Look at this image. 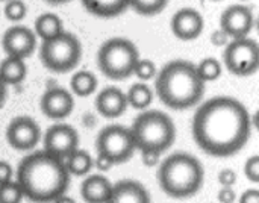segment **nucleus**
<instances>
[{"label": "nucleus", "mask_w": 259, "mask_h": 203, "mask_svg": "<svg viewBox=\"0 0 259 203\" xmlns=\"http://www.w3.org/2000/svg\"><path fill=\"white\" fill-rule=\"evenodd\" d=\"M83 8L102 18H112L123 14L129 8V0H82Z\"/></svg>", "instance_id": "nucleus-19"}, {"label": "nucleus", "mask_w": 259, "mask_h": 203, "mask_svg": "<svg viewBox=\"0 0 259 203\" xmlns=\"http://www.w3.org/2000/svg\"><path fill=\"white\" fill-rule=\"evenodd\" d=\"M23 199V191L15 181L0 185V203H21Z\"/></svg>", "instance_id": "nucleus-27"}, {"label": "nucleus", "mask_w": 259, "mask_h": 203, "mask_svg": "<svg viewBox=\"0 0 259 203\" xmlns=\"http://www.w3.org/2000/svg\"><path fill=\"white\" fill-rule=\"evenodd\" d=\"M112 184L103 175H90L82 181L80 196L87 203H106Z\"/></svg>", "instance_id": "nucleus-18"}, {"label": "nucleus", "mask_w": 259, "mask_h": 203, "mask_svg": "<svg viewBox=\"0 0 259 203\" xmlns=\"http://www.w3.org/2000/svg\"><path fill=\"white\" fill-rule=\"evenodd\" d=\"M158 185L173 199H190L196 196L205 182L202 163L185 152H176L159 163Z\"/></svg>", "instance_id": "nucleus-4"}, {"label": "nucleus", "mask_w": 259, "mask_h": 203, "mask_svg": "<svg viewBox=\"0 0 259 203\" xmlns=\"http://www.w3.org/2000/svg\"><path fill=\"white\" fill-rule=\"evenodd\" d=\"M231 41V38L222 30V29H217V30H214L212 33H211V43L215 46V47H226L228 46V43Z\"/></svg>", "instance_id": "nucleus-35"}, {"label": "nucleus", "mask_w": 259, "mask_h": 203, "mask_svg": "<svg viewBox=\"0 0 259 203\" xmlns=\"http://www.w3.org/2000/svg\"><path fill=\"white\" fill-rule=\"evenodd\" d=\"M156 65L153 61L150 59H138V62L135 64V68H134V74L141 80V82H147L153 77H156Z\"/></svg>", "instance_id": "nucleus-28"}, {"label": "nucleus", "mask_w": 259, "mask_h": 203, "mask_svg": "<svg viewBox=\"0 0 259 203\" xmlns=\"http://www.w3.org/2000/svg\"><path fill=\"white\" fill-rule=\"evenodd\" d=\"M141 153V163L146 166V167H156V166H159V163H161V155L162 153H159V152H155V150H143V152H140Z\"/></svg>", "instance_id": "nucleus-32"}, {"label": "nucleus", "mask_w": 259, "mask_h": 203, "mask_svg": "<svg viewBox=\"0 0 259 203\" xmlns=\"http://www.w3.org/2000/svg\"><path fill=\"white\" fill-rule=\"evenodd\" d=\"M219 203H235L237 200V193L234 191V188L229 187H222V190L217 194Z\"/></svg>", "instance_id": "nucleus-33"}, {"label": "nucleus", "mask_w": 259, "mask_h": 203, "mask_svg": "<svg viewBox=\"0 0 259 203\" xmlns=\"http://www.w3.org/2000/svg\"><path fill=\"white\" fill-rule=\"evenodd\" d=\"M167 3L168 0H129V6L146 17L159 14L161 11H164Z\"/></svg>", "instance_id": "nucleus-26"}, {"label": "nucleus", "mask_w": 259, "mask_h": 203, "mask_svg": "<svg viewBox=\"0 0 259 203\" xmlns=\"http://www.w3.org/2000/svg\"><path fill=\"white\" fill-rule=\"evenodd\" d=\"M12 176H14L12 166L9 163H6V161H0V185L6 184L9 181H14Z\"/></svg>", "instance_id": "nucleus-34"}, {"label": "nucleus", "mask_w": 259, "mask_h": 203, "mask_svg": "<svg viewBox=\"0 0 259 203\" xmlns=\"http://www.w3.org/2000/svg\"><path fill=\"white\" fill-rule=\"evenodd\" d=\"M15 182L30 202L52 203L68 190L70 175L64 161L36 150L20 161Z\"/></svg>", "instance_id": "nucleus-2"}, {"label": "nucleus", "mask_w": 259, "mask_h": 203, "mask_svg": "<svg viewBox=\"0 0 259 203\" xmlns=\"http://www.w3.org/2000/svg\"><path fill=\"white\" fill-rule=\"evenodd\" d=\"M64 32V24L62 20L53 14V12H44L41 15L36 17L35 20V36L41 38L42 41H49L53 39L56 36H59Z\"/></svg>", "instance_id": "nucleus-20"}, {"label": "nucleus", "mask_w": 259, "mask_h": 203, "mask_svg": "<svg viewBox=\"0 0 259 203\" xmlns=\"http://www.w3.org/2000/svg\"><path fill=\"white\" fill-rule=\"evenodd\" d=\"M2 49L6 56L26 59L36 49V36L29 27L15 24L5 30L2 36Z\"/></svg>", "instance_id": "nucleus-13"}, {"label": "nucleus", "mask_w": 259, "mask_h": 203, "mask_svg": "<svg viewBox=\"0 0 259 203\" xmlns=\"http://www.w3.org/2000/svg\"><path fill=\"white\" fill-rule=\"evenodd\" d=\"M241 2H247V0H241Z\"/></svg>", "instance_id": "nucleus-42"}, {"label": "nucleus", "mask_w": 259, "mask_h": 203, "mask_svg": "<svg viewBox=\"0 0 259 203\" xmlns=\"http://www.w3.org/2000/svg\"><path fill=\"white\" fill-rule=\"evenodd\" d=\"M5 99H6V85L0 80V106L5 102Z\"/></svg>", "instance_id": "nucleus-39"}, {"label": "nucleus", "mask_w": 259, "mask_h": 203, "mask_svg": "<svg viewBox=\"0 0 259 203\" xmlns=\"http://www.w3.org/2000/svg\"><path fill=\"white\" fill-rule=\"evenodd\" d=\"M225 67L229 73L244 77L255 74L259 68L258 43L249 36L231 39L223 53Z\"/></svg>", "instance_id": "nucleus-9"}, {"label": "nucleus", "mask_w": 259, "mask_h": 203, "mask_svg": "<svg viewBox=\"0 0 259 203\" xmlns=\"http://www.w3.org/2000/svg\"><path fill=\"white\" fill-rule=\"evenodd\" d=\"M74 108V99L70 91L61 87H53L46 90V93L39 99L41 112L52 120H64L67 118Z\"/></svg>", "instance_id": "nucleus-14"}, {"label": "nucleus", "mask_w": 259, "mask_h": 203, "mask_svg": "<svg viewBox=\"0 0 259 203\" xmlns=\"http://www.w3.org/2000/svg\"><path fill=\"white\" fill-rule=\"evenodd\" d=\"M196 71L197 76L200 77V80L203 84L206 82H214L222 76L223 67L222 62L215 58H205L199 62V65H196Z\"/></svg>", "instance_id": "nucleus-25"}, {"label": "nucleus", "mask_w": 259, "mask_h": 203, "mask_svg": "<svg viewBox=\"0 0 259 203\" xmlns=\"http://www.w3.org/2000/svg\"><path fill=\"white\" fill-rule=\"evenodd\" d=\"M126 100L127 106L135 109H146L153 102V91L146 82H137L126 93Z\"/></svg>", "instance_id": "nucleus-23"}, {"label": "nucleus", "mask_w": 259, "mask_h": 203, "mask_svg": "<svg viewBox=\"0 0 259 203\" xmlns=\"http://www.w3.org/2000/svg\"><path fill=\"white\" fill-rule=\"evenodd\" d=\"M237 179H238V176H237V173L232 169H223L219 173V184L222 187L234 188V185L237 184Z\"/></svg>", "instance_id": "nucleus-31"}, {"label": "nucleus", "mask_w": 259, "mask_h": 203, "mask_svg": "<svg viewBox=\"0 0 259 203\" xmlns=\"http://www.w3.org/2000/svg\"><path fill=\"white\" fill-rule=\"evenodd\" d=\"M70 85L73 94H76L77 97H88L97 90V77L88 70H80L73 74Z\"/></svg>", "instance_id": "nucleus-24"}, {"label": "nucleus", "mask_w": 259, "mask_h": 203, "mask_svg": "<svg viewBox=\"0 0 259 203\" xmlns=\"http://www.w3.org/2000/svg\"><path fill=\"white\" fill-rule=\"evenodd\" d=\"M96 150L97 155L106 156L115 166L127 163L134 156L137 147L129 128L121 125H111L99 132L96 140Z\"/></svg>", "instance_id": "nucleus-8"}, {"label": "nucleus", "mask_w": 259, "mask_h": 203, "mask_svg": "<svg viewBox=\"0 0 259 203\" xmlns=\"http://www.w3.org/2000/svg\"><path fill=\"white\" fill-rule=\"evenodd\" d=\"M205 23L199 11L193 8H182L171 17L170 29L176 38L182 41H191L200 36L203 32Z\"/></svg>", "instance_id": "nucleus-15"}, {"label": "nucleus", "mask_w": 259, "mask_h": 203, "mask_svg": "<svg viewBox=\"0 0 259 203\" xmlns=\"http://www.w3.org/2000/svg\"><path fill=\"white\" fill-rule=\"evenodd\" d=\"M41 140V131L38 123L27 117L20 115L11 120L6 128V141L8 144L18 152H30L36 147Z\"/></svg>", "instance_id": "nucleus-11"}, {"label": "nucleus", "mask_w": 259, "mask_h": 203, "mask_svg": "<svg viewBox=\"0 0 259 203\" xmlns=\"http://www.w3.org/2000/svg\"><path fill=\"white\" fill-rule=\"evenodd\" d=\"M3 2H8V0H3Z\"/></svg>", "instance_id": "nucleus-43"}, {"label": "nucleus", "mask_w": 259, "mask_h": 203, "mask_svg": "<svg viewBox=\"0 0 259 203\" xmlns=\"http://www.w3.org/2000/svg\"><path fill=\"white\" fill-rule=\"evenodd\" d=\"M106 203H152V197L143 184L124 179L112 185Z\"/></svg>", "instance_id": "nucleus-17"}, {"label": "nucleus", "mask_w": 259, "mask_h": 203, "mask_svg": "<svg viewBox=\"0 0 259 203\" xmlns=\"http://www.w3.org/2000/svg\"><path fill=\"white\" fill-rule=\"evenodd\" d=\"M96 109L105 118H117L127 109L126 93L117 87L103 88L96 97Z\"/></svg>", "instance_id": "nucleus-16"}, {"label": "nucleus", "mask_w": 259, "mask_h": 203, "mask_svg": "<svg viewBox=\"0 0 259 203\" xmlns=\"http://www.w3.org/2000/svg\"><path fill=\"white\" fill-rule=\"evenodd\" d=\"M42 143L46 153L64 161L70 153L79 149V134L67 123H56L46 131Z\"/></svg>", "instance_id": "nucleus-10"}, {"label": "nucleus", "mask_w": 259, "mask_h": 203, "mask_svg": "<svg viewBox=\"0 0 259 203\" xmlns=\"http://www.w3.org/2000/svg\"><path fill=\"white\" fill-rule=\"evenodd\" d=\"M94 167H97L100 172H108L111 170V167H114V164L103 155H97V158L94 159Z\"/></svg>", "instance_id": "nucleus-37"}, {"label": "nucleus", "mask_w": 259, "mask_h": 203, "mask_svg": "<svg viewBox=\"0 0 259 203\" xmlns=\"http://www.w3.org/2000/svg\"><path fill=\"white\" fill-rule=\"evenodd\" d=\"M253 12L246 5H232L220 15V29L231 39L249 36L253 29Z\"/></svg>", "instance_id": "nucleus-12"}, {"label": "nucleus", "mask_w": 259, "mask_h": 203, "mask_svg": "<svg viewBox=\"0 0 259 203\" xmlns=\"http://www.w3.org/2000/svg\"><path fill=\"white\" fill-rule=\"evenodd\" d=\"M155 91L167 108L184 111L199 105L205 93V84L197 76L193 62L175 59L156 73Z\"/></svg>", "instance_id": "nucleus-3"}, {"label": "nucleus", "mask_w": 259, "mask_h": 203, "mask_svg": "<svg viewBox=\"0 0 259 203\" xmlns=\"http://www.w3.org/2000/svg\"><path fill=\"white\" fill-rule=\"evenodd\" d=\"M27 14V6L23 0H8L5 5V17L9 21H21Z\"/></svg>", "instance_id": "nucleus-29"}, {"label": "nucleus", "mask_w": 259, "mask_h": 203, "mask_svg": "<svg viewBox=\"0 0 259 203\" xmlns=\"http://www.w3.org/2000/svg\"><path fill=\"white\" fill-rule=\"evenodd\" d=\"M27 67L24 59L6 56L0 62V80L5 85H17L26 79Z\"/></svg>", "instance_id": "nucleus-21"}, {"label": "nucleus", "mask_w": 259, "mask_h": 203, "mask_svg": "<svg viewBox=\"0 0 259 203\" xmlns=\"http://www.w3.org/2000/svg\"><path fill=\"white\" fill-rule=\"evenodd\" d=\"M244 175L247 176V179L253 184L259 182V156L253 155L250 156L246 164H244Z\"/></svg>", "instance_id": "nucleus-30"}, {"label": "nucleus", "mask_w": 259, "mask_h": 203, "mask_svg": "<svg viewBox=\"0 0 259 203\" xmlns=\"http://www.w3.org/2000/svg\"><path fill=\"white\" fill-rule=\"evenodd\" d=\"M49 3H53V5H61V3H65V2H70V0H46Z\"/></svg>", "instance_id": "nucleus-40"}, {"label": "nucleus", "mask_w": 259, "mask_h": 203, "mask_svg": "<svg viewBox=\"0 0 259 203\" xmlns=\"http://www.w3.org/2000/svg\"><path fill=\"white\" fill-rule=\"evenodd\" d=\"M82 58V46L77 36L62 32L59 36L42 41L39 47L41 64L53 73H68L74 70Z\"/></svg>", "instance_id": "nucleus-7"}, {"label": "nucleus", "mask_w": 259, "mask_h": 203, "mask_svg": "<svg viewBox=\"0 0 259 203\" xmlns=\"http://www.w3.org/2000/svg\"><path fill=\"white\" fill-rule=\"evenodd\" d=\"M64 164L70 176H88L94 167V159L87 150L76 149L64 159Z\"/></svg>", "instance_id": "nucleus-22"}, {"label": "nucleus", "mask_w": 259, "mask_h": 203, "mask_svg": "<svg viewBox=\"0 0 259 203\" xmlns=\"http://www.w3.org/2000/svg\"><path fill=\"white\" fill-rule=\"evenodd\" d=\"M240 203H259V190L256 188L246 190L240 197Z\"/></svg>", "instance_id": "nucleus-36"}, {"label": "nucleus", "mask_w": 259, "mask_h": 203, "mask_svg": "<svg viewBox=\"0 0 259 203\" xmlns=\"http://www.w3.org/2000/svg\"><path fill=\"white\" fill-rule=\"evenodd\" d=\"M137 150H155L164 153L176 140V126L170 115L150 109L140 114L129 128Z\"/></svg>", "instance_id": "nucleus-5"}, {"label": "nucleus", "mask_w": 259, "mask_h": 203, "mask_svg": "<svg viewBox=\"0 0 259 203\" xmlns=\"http://www.w3.org/2000/svg\"><path fill=\"white\" fill-rule=\"evenodd\" d=\"M52 203H76V200H74L73 197L67 196V194H62V196H59L58 199H55Z\"/></svg>", "instance_id": "nucleus-38"}, {"label": "nucleus", "mask_w": 259, "mask_h": 203, "mask_svg": "<svg viewBox=\"0 0 259 203\" xmlns=\"http://www.w3.org/2000/svg\"><path fill=\"white\" fill-rule=\"evenodd\" d=\"M252 117L247 108L229 96H217L202 103L191 123L197 147L214 158H229L249 143Z\"/></svg>", "instance_id": "nucleus-1"}, {"label": "nucleus", "mask_w": 259, "mask_h": 203, "mask_svg": "<svg viewBox=\"0 0 259 203\" xmlns=\"http://www.w3.org/2000/svg\"><path fill=\"white\" fill-rule=\"evenodd\" d=\"M212 2H220V0H212Z\"/></svg>", "instance_id": "nucleus-41"}, {"label": "nucleus", "mask_w": 259, "mask_h": 203, "mask_svg": "<svg viewBox=\"0 0 259 203\" xmlns=\"http://www.w3.org/2000/svg\"><path fill=\"white\" fill-rule=\"evenodd\" d=\"M140 59L137 46L126 38H111L105 41L97 52L99 70L112 80H123L134 74L135 64Z\"/></svg>", "instance_id": "nucleus-6"}]
</instances>
